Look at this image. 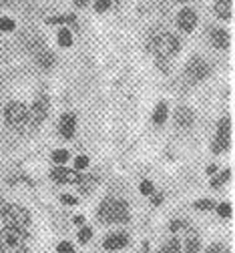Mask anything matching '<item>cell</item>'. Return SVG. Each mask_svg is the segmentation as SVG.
Wrapping results in <instances>:
<instances>
[{"label": "cell", "mask_w": 235, "mask_h": 253, "mask_svg": "<svg viewBox=\"0 0 235 253\" xmlns=\"http://www.w3.org/2000/svg\"><path fill=\"white\" fill-rule=\"evenodd\" d=\"M99 219L103 223H123L129 219V205L119 199H107L99 207Z\"/></svg>", "instance_id": "cell-1"}, {"label": "cell", "mask_w": 235, "mask_h": 253, "mask_svg": "<svg viewBox=\"0 0 235 253\" xmlns=\"http://www.w3.org/2000/svg\"><path fill=\"white\" fill-rule=\"evenodd\" d=\"M26 231L18 227H6L0 231V249L4 253H22L26 249Z\"/></svg>", "instance_id": "cell-2"}, {"label": "cell", "mask_w": 235, "mask_h": 253, "mask_svg": "<svg viewBox=\"0 0 235 253\" xmlns=\"http://www.w3.org/2000/svg\"><path fill=\"white\" fill-rule=\"evenodd\" d=\"M151 50H153V54H155L157 58H161V60H163V58H171V56L177 54V50H179V41L175 39L173 35H159V37L153 39Z\"/></svg>", "instance_id": "cell-3"}, {"label": "cell", "mask_w": 235, "mask_h": 253, "mask_svg": "<svg viewBox=\"0 0 235 253\" xmlns=\"http://www.w3.org/2000/svg\"><path fill=\"white\" fill-rule=\"evenodd\" d=\"M2 219L6 227H18V229H26L31 223V215L26 209L18 207V205H6L2 207Z\"/></svg>", "instance_id": "cell-4"}, {"label": "cell", "mask_w": 235, "mask_h": 253, "mask_svg": "<svg viewBox=\"0 0 235 253\" xmlns=\"http://www.w3.org/2000/svg\"><path fill=\"white\" fill-rule=\"evenodd\" d=\"M229 126H231V121L223 117L217 125V141L213 143V153H221L229 149Z\"/></svg>", "instance_id": "cell-5"}, {"label": "cell", "mask_w": 235, "mask_h": 253, "mask_svg": "<svg viewBox=\"0 0 235 253\" xmlns=\"http://www.w3.org/2000/svg\"><path fill=\"white\" fill-rule=\"evenodd\" d=\"M46 115H48V99L42 97V99H39V101L33 105L31 113L26 115V121L31 123V126H39V125L46 119Z\"/></svg>", "instance_id": "cell-6"}, {"label": "cell", "mask_w": 235, "mask_h": 253, "mask_svg": "<svg viewBox=\"0 0 235 253\" xmlns=\"http://www.w3.org/2000/svg\"><path fill=\"white\" fill-rule=\"evenodd\" d=\"M6 123L8 125H12V126H22L24 123H26V115H28V111H26V107L24 105H20V103H10L8 107H6Z\"/></svg>", "instance_id": "cell-7"}, {"label": "cell", "mask_w": 235, "mask_h": 253, "mask_svg": "<svg viewBox=\"0 0 235 253\" xmlns=\"http://www.w3.org/2000/svg\"><path fill=\"white\" fill-rule=\"evenodd\" d=\"M207 73H209V67H207V62H205L203 58H191L189 65H187V71H185V75L193 83L205 79V77H207Z\"/></svg>", "instance_id": "cell-8"}, {"label": "cell", "mask_w": 235, "mask_h": 253, "mask_svg": "<svg viewBox=\"0 0 235 253\" xmlns=\"http://www.w3.org/2000/svg\"><path fill=\"white\" fill-rule=\"evenodd\" d=\"M75 129H77V117L73 113H65L61 117V123H58V131L63 133L65 139H71L75 135Z\"/></svg>", "instance_id": "cell-9"}, {"label": "cell", "mask_w": 235, "mask_h": 253, "mask_svg": "<svg viewBox=\"0 0 235 253\" xmlns=\"http://www.w3.org/2000/svg\"><path fill=\"white\" fill-rule=\"evenodd\" d=\"M177 24H179L181 30H185V33H191V30L195 28V24H197V16H195V12H193L191 8H183V10L179 12Z\"/></svg>", "instance_id": "cell-10"}, {"label": "cell", "mask_w": 235, "mask_h": 253, "mask_svg": "<svg viewBox=\"0 0 235 253\" xmlns=\"http://www.w3.org/2000/svg\"><path fill=\"white\" fill-rule=\"evenodd\" d=\"M52 179L58 181V183H80V175L77 171H71V169H63V167H58L52 171Z\"/></svg>", "instance_id": "cell-11"}, {"label": "cell", "mask_w": 235, "mask_h": 253, "mask_svg": "<svg viewBox=\"0 0 235 253\" xmlns=\"http://www.w3.org/2000/svg\"><path fill=\"white\" fill-rule=\"evenodd\" d=\"M127 243H129V237H127V235H123V233H113V235H109V237L103 241V247L109 249V251H117V249L127 247Z\"/></svg>", "instance_id": "cell-12"}, {"label": "cell", "mask_w": 235, "mask_h": 253, "mask_svg": "<svg viewBox=\"0 0 235 253\" xmlns=\"http://www.w3.org/2000/svg\"><path fill=\"white\" fill-rule=\"evenodd\" d=\"M175 121H177V125H179V126L187 129V126H191V125H193V111H191V109L181 107V109L177 111V115H175Z\"/></svg>", "instance_id": "cell-13"}, {"label": "cell", "mask_w": 235, "mask_h": 253, "mask_svg": "<svg viewBox=\"0 0 235 253\" xmlns=\"http://www.w3.org/2000/svg\"><path fill=\"white\" fill-rule=\"evenodd\" d=\"M215 14L223 20H229L231 18V0H217L215 6H213Z\"/></svg>", "instance_id": "cell-14"}, {"label": "cell", "mask_w": 235, "mask_h": 253, "mask_svg": "<svg viewBox=\"0 0 235 253\" xmlns=\"http://www.w3.org/2000/svg\"><path fill=\"white\" fill-rule=\"evenodd\" d=\"M211 41L217 48H227L229 46V35H227V30H213L211 33Z\"/></svg>", "instance_id": "cell-15"}, {"label": "cell", "mask_w": 235, "mask_h": 253, "mask_svg": "<svg viewBox=\"0 0 235 253\" xmlns=\"http://www.w3.org/2000/svg\"><path fill=\"white\" fill-rule=\"evenodd\" d=\"M153 121H155L157 125H163V123L167 121V103H159V105H157V109H155V113H153Z\"/></svg>", "instance_id": "cell-16"}, {"label": "cell", "mask_w": 235, "mask_h": 253, "mask_svg": "<svg viewBox=\"0 0 235 253\" xmlns=\"http://www.w3.org/2000/svg\"><path fill=\"white\" fill-rule=\"evenodd\" d=\"M52 62H54V58H52V54H50L48 50H44V52L39 54V65H40L42 69H50Z\"/></svg>", "instance_id": "cell-17"}, {"label": "cell", "mask_w": 235, "mask_h": 253, "mask_svg": "<svg viewBox=\"0 0 235 253\" xmlns=\"http://www.w3.org/2000/svg\"><path fill=\"white\" fill-rule=\"evenodd\" d=\"M58 44L65 46V48L73 44V37H71L69 30H61V33H58Z\"/></svg>", "instance_id": "cell-18"}, {"label": "cell", "mask_w": 235, "mask_h": 253, "mask_svg": "<svg viewBox=\"0 0 235 253\" xmlns=\"http://www.w3.org/2000/svg\"><path fill=\"white\" fill-rule=\"evenodd\" d=\"M199 251V241L197 237H187V243H185V253H197Z\"/></svg>", "instance_id": "cell-19"}, {"label": "cell", "mask_w": 235, "mask_h": 253, "mask_svg": "<svg viewBox=\"0 0 235 253\" xmlns=\"http://www.w3.org/2000/svg\"><path fill=\"white\" fill-rule=\"evenodd\" d=\"M52 161H54V163H61V165H63V163H67V161H69V153H67V151H63V149L54 151V153H52Z\"/></svg>", "instance_id": "cell-20"}, {"label": "cell", "mask_w": 235, "mask_h": 253, "mask_svg": "<svg viewBox=\"0 0 235 253\" xmlns=\"http://www.w3.org/2000/svg\"><path fill=\"white\" fill-rule=\"evenodd\" d=\"M161 253H179V241H177V239H171V241L161 249Z\"/></svg>", "instance_id": "cell-21"}, {"label": "cell", "mask_w": 235, "mask_h": 253, "mask_svg": "<svg viewBox=\"0 0 235 253\" xmlns=\"http://www.w3.org/2000/svg\"><path fill=\"white\" fill-rule=\"evenodd\" d=\"M56 251H58V253H75V247H73L69 241H61V243L56 245Z\"/></svg>", "instance_id": "cell-22"}, {"label": "cell", "mask_w": 235, "mask_h": 253, "mask_svg": "<svg viewBox=\"0 0 235 253\" xmlns=\"http://www.w3.org/2000/svg\"><path fill=\"white\" fill-rule=\"evenodd\" d=\"M0 30H6V33H8V30H14V20H10V18H0Z\"/></svg>", "instance_id": "cell-23"}, {"label": "cell", "mask_w": 235, "mask_h": 253, "mask_svg": "<svg viewBox=\"0 0 235 253\" xmlns=\"http://www.w3.org/2000/svg\"><path fill=\"white\" fill-rule=\"evenodd\" d=\"M227 179H229V171H223L219 177H215V179L211 181V187H219V185H223Z\"/></svg>", "instance_id": "cell-24"}, {"label": "cell", "mask_w": 235, "mask_h": 253, "mask_svg": "<svg viewBox=\"0 0 235 253\" xmlns=\"http://www.w3.org/2000/svg\"><path fill=\"white\" fill-rule=\"evenodd\" d=\"M91 235H93V231H91L89 227H82V229L78 231V241H80V243L89 241V239H91Z\"/></svg>", "instance_id": "cell-25"}, {"label": "cell", "mask_w": 235, "mask_h": 253, "mask_svg": "<svg viewBox=\"0 0 235 253\" xmlns=\"http://www.w3.org/2000/svg\"><path fill=\"white\" fill-rule=\"evenodd\" d=\"M207 253H229V249H227L225 245H221V243H213V245L207 249Z\"/></svg>", "instance_id": "cell-26"}, {"label": "cell", "mask_w": 235, "mask_h": 253, "mask_svg": "<svg viewBox=\"0 0 235 253\" xmlns=\"http://www.w3.org/2000/svg\"><path fill=\"white\" fill-rule=\"evenodd\" d=\"M141 193L143 195H151L153 193V183L151 181H143L141 183Z\"/></svg>", "instance_id": "cell-27"}, {"label": "cell", "mask_w": 235, "mask_h": 253, "mask_svg": "<svg viewBox=\"0 0 235 253\" xmlns=\"http://www.w3.org/2000/svg\"><path fill=\"white\" fill-rule=\"evenodd\" d=\"M75 167H77V169H84V167H89V159H86L84 155L77 157V159H75Z\"/></svg>", "instance_id": "cell-28"}, {"label": "cell", "mask_w": 235, "mask_h": 253, "mask_svg": "<svg viewBox=\"0 0 235 253\" xmlns=\"http://www.w3.org/2000/svg\"><path fill=\"white\" fill-rule=\"evenodd\" d=\"M217 211H219V215H221V217H225V219H227V217L231 215V205H229V203H221V205L217 207Z\"/></svg>", "instance_id": "cell-29"}, {"label": "cell", "mask_w": 235, "mask_h": 253, "mask_svg": "<svg viewBox=\"0 0 235 253\" xmlns=\"http://www.w3.org/2000/svg\"><path fill=\"white\" fill-rule=\"evenodd\" d=\"M109 6H111V0H99V2H97V10L99 12H105Z\"/></svg>", "instance_id": "cell-30"}, {"label": "cell", "mask_w": 235, "mask_h": 253, "mask_svg": "<svg viewBox=\"0 0 235 253\" xmlns=\"http://www.w3.org/2000/svg\"><path fill=\"white\" fill-rule=\"evenodd\" d=\"M195 207H197V209H211V207H213V203H211L209 199H205V201H197V203H195Z\"/></svg>", "instance_id": "cell-31"}, {"label": "cell", "mask_w": 235, "mask_h": 253, "mask_svg": "<svg viewBox=\"0 0 235 253\" xmlns=\"http://www.w3.org/2000/svg\"><path fill=\"white\" fill-rule=\"evenodd\" d=\"M61 199L65 205H77V197H73V195H63Z\"/></svg>", "instance_id": "cell-32"}, {"label": "cell", "mask_w": 235, "mask_h": 253, "mask_svg": "<svg viewBox=\"0 0 235 253\" xmlns=\"http://www.w3.org/2000/svg\"><path fill=\"white\" fill-rule=\"evenodd\" d=\"M161 201H163V195H155V197H153V205H159Z\"/></svg>", "instance_id": "cell-33"}, {"label": "cell", "mask_w": 235, "mask_h": 253, "mask_svg": "<svg viewBox=\"0 0 235 253\" xmlns=\"http://www.w3.org/2000/svg\"><path fill=\"white\" fill-rule=\"evenodd\" d=\"M86 2H89V0H77V6L82 8V6H86Z\"/></svg>", "instance_id": "cell-34"}, {"label": "cell", "mask_w": 235, "mask_h": 253, "mask_svg": "<svg viewBox=\"0 0 235 253\" xmlns=\"http://www.w3.org/2000/svg\"><path fill=\"white\" fill-rule=\"evenodd\" d=\"M75 223H77V225H80V223H82V217H80V215H78V217H75Z\"/></svg>", "instance_id": "cell-35"}, {"label": "cell", "mask_w": 235, "mask_h": 253, "mask_svg": "<svg viewBox=\"0 0 235 253\" xmlns=\"http://www.w3.org/2000/svg\"><path fill=\"white\" fill-rule=\"evenodd\" d=\"M177 2H189V0H177Z\"/></svg>", "instance_id": "cell-36"}, {"label": "cell", "mask_w": 235, "mask_h": 253, "mask_svg": "<svg viewBox=\"0 0 235 253\" xmlns=\"http://www.w3.org/2000/svg\"><path fill=\"white\" fill-rule=\"evenodd\" d=\"M111 2H119V0H111Z\"/></svg>", "instance_id": "cell-37"}]
</instances>
